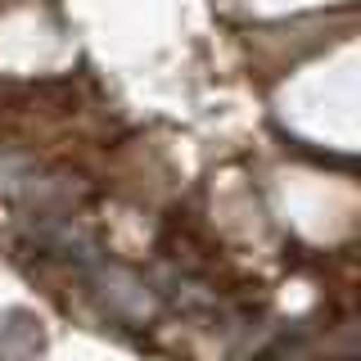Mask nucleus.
Returning <instances> with one entry per match:
<instances>
[{
  "label": "nucleus",
  "instance_id": "obj_1",
  "mask_svg": "<svg viewBox=\"0 0 361 361\" xmlns=\"http://www.w3.org/2000/svg\"><path fill=\"white\" fill-rule=\"evenodd\" d=\"M95 280H99V298L109 302L113 312L131 316V321H145L154 312V298L145 293V285L122 267H95Z\"/></svg>",
  "mask_w": 361,
  "mask_h": 361
}]
</instances>
